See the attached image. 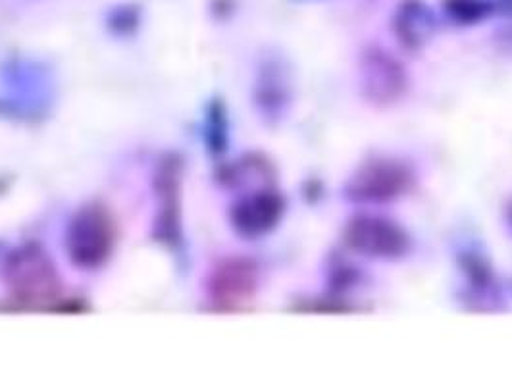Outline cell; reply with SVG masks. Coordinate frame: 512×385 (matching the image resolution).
Segmentation results:
<instances>
[{"mask_svg":"<svg viewBox=\"0 0 512 385\" xmlns=\"http://www.w3.org/2000/svg\"><path fill=\"white\" fill-rule=\"evenodd\" d=\"M280 214V203L274 197H253L235 208L233 222L243 233H262L274 226Z\"/></svg>","mask_w":512,"mask_h":385,"instance_id":"277c9868","label":"cell"},{"mask_svg":"<svg viewBox=\"0 0 512 385\" xmlns=\"http://www.w3.org/2000/svg\"><path fill=\"white\" fill-rule=\"evenodd\" d=\"M253 278L245 264L241 262H226L214 274L212 282V299L222 305H237L251 293Z\"/></svg>","mask_w":512,"mask_h":385,"instance_id":"3957f363","label":"cell"},{"mask_svg":"<svg viewBox=\"0 0 512 385\" xmlns=\"http://www.w3.org/2000/svg\"><path fill=\"white\" fill-rule=\"evenodd\" d=\"M116 235V222L104 206H83L77 210L68 226V255L79 268L95 270L112 255Z\"/></svg>","mask_w":512,"mask_h":385,"instance_id":"7a4b0ae2","label":"cell"},{"mask_svg":"<svg viewBox=\"0 0 512 385\" xmlns=\"http://www.w3.org/2000/svg\"><path fill=\"white\" fill-rule=\"evenodd\" d=\"M2 276L12 301L24 307H45L60 295L58 272L37 245H26L6 258Z\"/></svg>","mask_w":512,"mask_h":385,"instance_id":"6da1fadb","label":"cell"}]
</instances>
